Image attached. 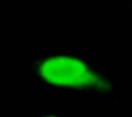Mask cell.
<instances>
[{
	"label": "cell",
	"mask_w": 132,
	"mask_h": 117,
	"mask_svg": "<svg viewBox=\"0 0 132 117\" xmlns=\"http://www.w3.org/2000/svg\"><path fill=\"white\" fill-rule=\"evenodd\" d=\"M31 72L44 91H73L93 100L117 102L122 90L106 66L75 51L41 54L32 63Z\"/></svg>",
	"instance_id": "1"
},
{
	"label": "cell",
	"mask_w": 132,
	"mask_h": 117,
	"mask_svg": "<svg viewBox=\"0 0 132 117\" xmlns=\"http://www.w3.org/2000/svg\"><path fill=\"white\" fill-rule=\"evenodd\" d=\"M130 1H131V2H132V0H130Z\"/></svg>",
	"instance_id": "3"
},
{
	"label": "cell",
	"mask_w": 132,
	"mask_h": 117,
	"mask_svg": "<svg viewBox=\"0 0 132 117\" xmlns=\"http://www.w3.org/2000/svg\"><path fill=\"white\" fill-rule=\"evenodd\" d=\"M34 117H71L68 110L59 106H50L39 111Z\"/></svg>",
	"instance_id": "2"
}]
</instances>
